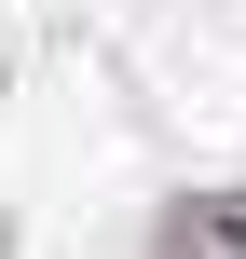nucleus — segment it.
<instances>
[{"label": "nucleus", "mask_w": 246, "mask_h": 259, "mask_svg": "<svg viewBox=\"0 0 246 259\" xmlns=\"http://www.w3.org/2000/svg\"><path fill=\"white\" fill-rule=\"evenodd\" d=\"M178 259H246V205H178Z\"/></svg>", "instance_id": "1"}]
</instances>
